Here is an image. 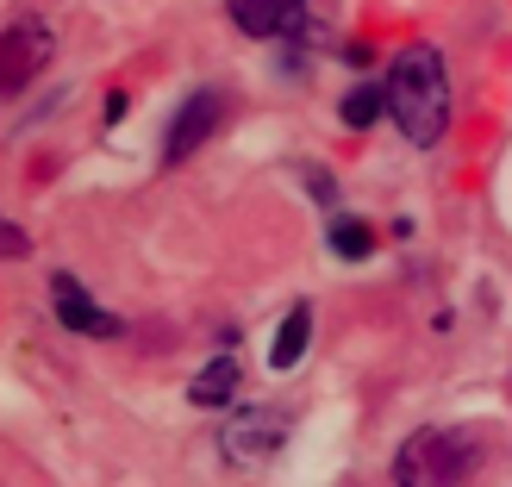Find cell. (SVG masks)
<instances>
[{"instance_id":"4","label":"cell","mask_w":512,"mask_h":487,"mask_svg":"<svg viewBox=\"0 0 512 487\" xmlns=\"http://www.w3.org/2000/svg\"><path fill=\"white\" fill-rule=\"evenodd\" d=\"M225 119H232V94H225V88H194V94L182 100V113L169 119L163 157H169V163H182L188 150H200V144H207V138L219 132Z\"/></svg>"},{"instance_id":"3","label":"cell","mask_w":512,"mask_h":487,"mask_svg":"<svg viewBox=\"0 0 512 487\" xmlns=\"http://www.w3.org/2000/svg\"><path fill=\"white\" fill-rule=\"evenodd\" d=\"M50 57H57V32H50L44 19H13V25H0V100L19 94V88H32Z\"/></svg>"},{"instance_id":"7","label":"cell","mask_w":512,"mask_h":487,"mask_svg":"<svg viewBox=\"0 0 512 487\" xmlns=\"http://www.w3.org/2000/svg\"><path fill=\"white\" fill-rule=\"evenodd\" d=\"M225 13H232V25L250 38H281L306 19V0H225Z\"/></svg>"},{"instance_id":"1","label":"cell","mask_w":512,"mask_h":487,"mask_svg":"<svg viewBox=\"0 0 512 487\" xmlns=\"http://www.w3.org/2000/svg\"><path fill=\"white\" fill-rule=\"evenodd\" d=\"M381 107L394 113V125L419 150H431L450 132V82H444V57L431 44H406L381 75Z\"/></svg>"},{"instance_id":"5","label":"cell","mask_w":512,"mask_h":487,"mask_svg":"<svg viewBox=\"0 0 512 487\" xmlns=\"http://www.w3.org/2000/svg\"><path fill=\"white\" fill-rule=\"evenodd\" d=\"M281 431H288V419H281L275 406H244V413L219 431V450H225V463H256V456H269L281 444Z\"/></svg>"},{"instance_id":"6","label":"cell","mask_w":512,"mask_h":487,"mask_svg":"<svg viewBox=\"0 0 512 487\" xmlns=\"http://www.w3.org/2000/svg\"><path fill=\"white\" fill-rule=\"evenodd\" d=\"M50 300H57V319H63L69 331H82V338H119V319H113L75 275H63V269L50 275Z\"/></svg>"},{"instance_id":"8","label":"cell","mask_w":512,"mask_h":487,"mask_svg":"<svg viewBox=\"0 0 512 487\" xmlns=\"http://www.w3.org/2000/svg\"><path fill=\"white\" fill-rule=\"evenodd\" d=\"M238 381H244L238 356H213V363H207V369L194 375L188 400H194V406H225V400H238Z\"/></svg>"},{"instance_id":"11","label":"cell","mask_w":512,"mask_h":487,"mask_svg":"<svg viewBox=\"0 0 512 487\" xmlns=\"http://www.w3.org/2000/svg\"><path fill=\"white\" fill-rule=\"evenodd\" d=\"M375 113H381V82H369V88H356V94L344 100V119H350V125H369Z\"/></svg>"},{"instance_id":"2","label":"cell","mask_w":512,"mask_h":487,"mask_svg":"<svg viewBox=\"0 0 512 487\" xmlns=\"http://www.w3.org/2000/svg\"><path fill=\"white\" fill-rule=\"evenodd\" d=\"M481 431L475 425H425L400 444L394 456V481L400 487H463L481 463Z\"/></svg>"},{"instance_id":"10","label":"cell","mask_w":512,"mask_h":487,"mask_svg":"<svg viewBox=\"0 0 512 487\" xmlns=\"http://www.w3.org/2000/svg\"><path fill=\"white\" fill-rule=\"evenodd\" d=\"M331 250L350 256V263H363V256L375 250V232H369L363 219H331Z\"/></svg>"},{"instance_id":"9","label":"cell","mask_w":512,"mask_h":487,"mask_svg":"<svg viewBox=\"0 0 512 487\" xmlns=\"http://www.w3.org/2000/svg\"><path fill=\"white\" fill-rule=\"evenodd\" d=\"M306 331H313V306L300 300L294 313L281 319V338H275V350H269V363H275V369H294L300 356H306Z\"/></svg>"},{"instance_id":"12","label":"cell","mask_w":512,"mask_h":487,"mask_svg":"<svg viewBox=\"0 0 512 487\" xmlns=\"http://www.w3.org/2000/svg\"><path fill=\"white\" fill-rule=\"evenodd\" d=\"M25 250V232H19V225H7V219H0V256H19Z\"/></svg>"}]
</instances>
